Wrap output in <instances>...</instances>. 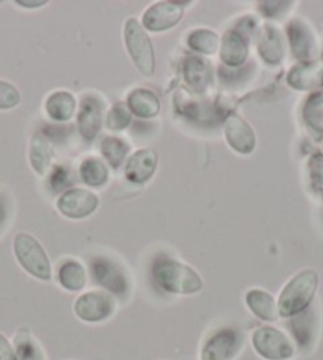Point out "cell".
I'll return each instance as SVG.
<instances>
[{
    "mask_svg": "<svg viewBox=\"0 0 323 360\" xmlns=\"http://www.w3.org/2000/svg\"><path fill=\"white\" fill-rule=\"evenodd\" d=\"M132 111L128 110L126 102H116L107 116V127L111 132H122L132 122Z\"/></svg>",
    "mask_w": 323,
    "mask_h": 360,
    "instance_id": "cell-29",
    "label": "cell"
},
{
    "mask_svg": "<svg viewBox=\"0 0 323 360\" xmlns=\"http://www.w3.org/2000/svg\"><path fill=\"white\" fill-rule=\"evenodd\" d=\"M127 107L132 115L141 120H152L160 113V101L154 91L136 88L127 96Z\"/></svg>",
    "mask_w": 323,
    "mask_h": 360,
    "instance_id": "cell-22",
    "label": "cell"
},
{
    "mask_svg": "<svg viewBox=\"0 0 323 360\" xmlns=\"http://www.w3.org/2000/svg\"><path fill=\"white\" fill-rule=\"evenodd\" d=\"M308 175L310 188L314 189L317 194L323 195V156L322 154H315L310 158L308 164Z\"/></svg>",
    "mask_w": 323,
    "mask_h": 360,
    "instance_id": "cell-30",
    "label": "cell"
},
{
    "mask_svg": "<svg viewBox=\"0 0 323 360\" xmlns=\"http://www.w3.org/2000/svg\"><path fill=\"white\" fill-rule=\"evenodd\" d=\"M291 54L300 62H315L319 48L314 30L303 20H291L287 26Z\"/></svg>",
    "mask_w": 323,
    "mask_h": 360,
    "instance_id": "cell-12",
    "label": "cell"
},
{
    "mask_svg": "<svg viewBox=\"0 0 323 360\" xmlns=\"http://www.w3.org/2000/svg\"><path fill=\"white\" fill-rule=\"evenodd\" d=\"M89 270L92 279L100 285V289L107 290L116 299H128L132 292V279L124 265L116 262L114 259L97 256L91 259Z\"/></svg>",
    "mask_w": 323,
    "mask_h": 360,
    "instance_id": "cell-4",
    "label": "cell"
},
{
    "mask_svg": "<svg viewBox=\"0 0 323 360\" xmlns=\"http://www.w3.org/2000/svg\"><path fill=\"white\" fill-rule=\"evenodd\" d=\"M287 83L296 91L320 88L323 86V68L317 62H300L290 68Z\"/></svg>",
    "mask_w": 323,
    "mask_h": 360,
    "instance_id": "cell-20",
    "label": "cell"
},
{
    "mask_svg": "<svg viewBox=\"0 0 323 360\" xmlns=\"http://www.w3.org/2000/svg\"><path fill=\"white\" fill-rule=\"evenodd\" d=\"M192 2H157L149 7L141 16V26L146 29V32H166L173 27H176L181 22L184 11Z\"/></svg>",
    "mask_w": 323,
    "mask_h": 360,
    "instance_id": "cell-9",
    "label": "cell"
},
{
    "mask_svg": "<svg viewBox=\"0 0 323 360\" xmlns=\"http://www.w3.org/2000/svg\"><path fill=\"white\" fill-rule=\"evenodd\" d=\"M130 151L128 143L119 139V136L108 135L100 141V153L102 156L107 160L108 165L113 167V169H119L124 164V160L127 159V154Z\"/></svg>",
    "mask_w": 323,
    "mask_h": 360,
    "instance_id": "cell-26",
    "label": "cell"
},
{
    "mask_svg": "<svg viewBox=\"0 0 323 360\" xmlns=\"http://www.w3.org/2000/svg\"><path fill=\"white\" fill-rule=\"evenodd\" d=\"M244 347V335L235 327H222L204 340L200 360H235Z\"/></svg>",
    "mask_w": 323,
    "mask_h": 360,
    "instance_id": "cell-8",
    "label": "cell"
},
{
    "mask_svg": "<svg viewBox=\"0 0 323 360\" xmlns=\"http://www.w3.org/2000/svg\"><path fill=\"white\" fill-rule=\"evenodd\" d=\"M18 5H21V7H27V8H39L43 7V5H46V2H26V0H20Z\"/></svg>",
    "mask_w": 323,
    "mask_h": 360,
    "instance_id": "cell-34",
    "label": "cell"
},
{
    "mask_svg": "<svg viewBox=\"0 0 323 360\" xmlns=\"http://www.w3.org/2000/svg\"><path fill=\"white\" fill-rule=\"evenodd\" d=\"M124 41L133 65L145 77H152L155 72V53L146 29L136 18H128L124 26Z\"/></svg>",
    "mask_w": 323,
    "mask_h": 360,
    "instance_id": "cell-5",
    "label": "cell"
},
{
    "mask_svg": "<svg viewBox=\"0 0 323 360\" xmlns=\"http://www.w3.org/2000/svg\"><path fill=\"white\" fill-rule=\"evenodd\" d=\"M223 134L228 146L241 156H249L256 151L257 136L253 129L239 115L230 113L223 121Z\"/></svg>",
    "mask_w": 323,
    "mask_h": 360,
    "instance_id": "cell-11",
    "label": "cell"
},
{
    "mask_svg": "<svg viewBox=\"0 0 323 360\" xmlns=\"http://www.w3.org/2000/svg\"><path fill=\"white\" fill-rule=\"evenodd\" d=\"M257 51L266 65L276 67L285 56V45L281 30L271 22L263 24L257 32Z\"/></svg>",
    "mask_w": 323,
    "mask_h": 360,
    "instance_id": "cell-15",
    "label": "cell"
},
{
    "mask_svg": "<svg viewBox=\"0 0 323 360\" xmlns=\"http://www.w3.org/2000/svg\"><path fill=\"white\" fill-rule=\"evenodd\" d=\"M21 94L13 84L0 79V110H11L20 105Z\"/></svg>",
    "mask_w": 323,
    "mask_h": 360,
    "instance_id": "cell-31",
    "label": "cell"
},
{
    "mask_svg": "<svg viewBox=\"0 0 323 360\" xmlns=\"http://www.w3.org/2000/svg\"><path fill=\"white\" fill-rule=\"evenodd\" d=\"M303 117L310 129L323 132V92L308 98L303 108Z\"/></svg>",
    "mask_w": 323,
    "mask_h": 360,
    "instance_id": "cell-28",
    "label": "cell"
},
{
    "mask_svg": "<svg viewBox=\"0 0 323 360\" xmlns=\"http://www.w3.org/2000/svg\"><path fill=\"white\" fill-rule=\"evenodd\" d=\"M78 130L86 141H92L98 135L103 122V103L97 97H84L78 110Z\"/></svg>",
    "mask_w": 323,
    "mask_h": 360,
    "instance_id": "cell-16",
    "label": "cell"
},
{
    "mask_svg": "<svg viewBox=\"0 0 323 360\" xmlns=\"http://www.w3.org/2000/svg\"><path fill=\"white\" fill-rule=\"evenodd\" d=\"M244 303L247 309L260 321L275 322L279 319L277 300L268 290L260 288L249 289L244 295Z\"/></svg>",
    "mask_w": 323,
    "mask_h": 360,
    "instance_id": "cell-19",
    "label": "cell"
},
{
    "mask_svg": "<svg viewBox=\"0 0 323 360\" xmlns=\"http://www.w3.org/2000/svg\"><path fill=\"white\" fill-rule=\"evenodd\" d=\"M157 153L151 148H143L127 159L126 167H124V175H126L128 183L145 186L147 181H151L155 170H157Z\"/></svg>",
    "mask_w": 323,
    "mask_h": 360,
    "instance_id": "cell-13",
    "label": "cell"
},
{
    "mask_svg": "<svg viewBox=\"0 0 323 360\" xmlns=\"http://www.w3.org/2000/svg\"><path fill=\"white\" fill-rule=\"evenodd\" d=\"M183 77L189 91L195 94H204L214 82L213 64L200 56H189L183 64Z\"/></svg>",
    "mask_w": 323,
    "mask_h": 360,
    "instance_id": "cell-14",
    "label": "cell"
},
{
    "mask_svg": "<svg viewBox=\"0 0 323 360\" xmlns=\"http://www.w3.org/2000/svg\"><path fill=\"white\" fill-rule=\"evenodd\" d=\"M45 111L54 122H67L77 113V98L68 91H55L46 98Z\"/></svg>",
    "mask_w": 323,
    "mask_h": 360,
    "instance_id": "cell-24",
    "label": "cell"
},
{
    "mask_svg": "<svg viewBox=\"0 0 323 360\" xmlns=\"http://www.w3.org/2000/svg\"><path fill=\"white\" fill-rule=\"evenodd\" d=\"M187 46L198 54L211 56L220 48V39L211 29H195L187 37Z\"/></svg>",
    "mask_w": 323,
    "mask_h": 360,
    "instance_id": "cell-27",
    "label": "cell"
},
{
    "mask_svg": "<svg viewBox=\"0 0 323 360\" xmlns=\"http://www.w3.org/2000/svg\"><path fill=\"white\" fill-rule=\"evenodd\" d=\"M317 289H319V275L312 269H304L291 276L281 289L277 297L279 318L291 319L312 305Z\"/></svg>",
    "mask_w": 323,
    "mask_h": 360,
    "instance_id": "cell-2",
    "label": "cell"
},
{
    "mask_svg": "<svg viewBox=\"0 0 323 360\" xmlns=\"http://www.w3.org/2000/svg\"><path fill=\"white\" fill-rule=\"evenodd\" d=\"M151 276L157 288L171 295H195L204 288L203 278L194 266L169 256L154 260Z\"/></svg>",
    "mask_w": 323,
    "mask_h": 360,
    "instance_id": "cell-1",
    "label": "cell"
},
{
    "mask_svg": "<svg viewBox=\"0 0 323 360\" xmlns=\"http://www.w3.org/2000/svg\"><path fill=\"white\" fill-rule=\"evenodd\" d=\"M0 360H20L13 345L4 333H0Z\"/></svg>",
    "mask_w": 323,
    "mask_h": 360,
    "instance_id": "cell-33",
    "label": "cell"
},
{
    "mask_svg": "<svg viewBox=\"0 0 323 360\" xmlns=\"http://www.w3.org/2000/svg\"><path fill=\"white\" fill-rule=\"evenodd\" d=\"M55 278L67 292H81L88 284V269L78 259H64L58 265Z\"/></svg>",
    "mask_w": 323,
    "mask_h": 360,
    "instance_id": "cell-18",
    "label": "cell"
},
{
    "mask_svg": "<svg viewBox=\"0 0 323 360\" xmlns=\"http://www.w3.org/2000/svg\"><path fill=\"white\" fill-rule=\"evenodd\" d=\"M79 175L89 188H103L110 179V170L102 159L88 158L79 165Z\"/></svg>",
    "mask_w": 323,
    "mask_h": 360,
    "instance_id": "cell-25",
    "label": "cell"
},
{
    "mask_svg": "<svg viewBox=\"0 0 323 360\" xmlns=\"http://www.w3.org/2000/svg\"><path fill=\"white\" fill-rule=\"evenodd\" d=\"M290 328L291 333H294L295 345L300 349H308V347L314 345L317 335V314L312 305L306 311L290 319Z\"/></svg>",
    "mask_w": 323,
    "mask_h": 360,
    "instance_id": "cell-23",
    "label": "cell"
},
{
    "mask_svg": "<svg viewBox=\"0 0 323 360\" xmlns=\"http://www.w3.org/2000/svg\"><path fill=\"white\" fill-rule=\"evenodd\" d=\"M117 299L103 289H92L79 294L73 303V313L86 324H102L114 316Z\"/></svg>",
    "mask_w": 323,
    "mask_h": 360,
    "instance_id": "cell-7",
    "label": "cell"
},
{
    "mask_svg": "<svg viewBox=\"0 0 323 360\" xmlns=\"http://www.w3.org/2000/svg\"><path fill=\"white\" fill-rule=\"evenodd\" d=\"M294 2H262L260 4V13L268 20H282L294 7Z\"/></svg>",
    "mask_w": 323,
    "mask_h": 360,
    "instance_id": "cell-32",
    "label": "cell"
},
{
    "mask_svg": "<svg viewBox=\"0 0 323 360\" xmlns=\"http://www.w3.org/2000/svg\"><path fill=\"white\" fill-rule=\"evenodd\" d=\"M252 349L263 360H291L296 345L287 333L272 326H262L252 332Z\"/></svg>",
    "mask_w": 323,
    "mask_h": 360,
    "instance_id": "cell-6",
    "label": "cell"
},
{
    "mask_svg": "<svg viewBox=\"0 0 323 360\" xmlns=\"http://www.w3.org/2000/svg\"><path fill=\"white\" fill-rule=\"evenodd\" d=\"M247 40L244 35H241L236 29L227 30L220 39V60L227 67H241L246 64L247 58H249V46H247Z\"/></svg>",
    "mask_w": 323,
    "mask_h": 360,
    "instance_id": "cell-17",
    "label": "cell"
},
{
    "mask_svg": "<svg viewBox=\"0 0 323 360\" xmlns=\"http://www.w3.org/2000/svg\"><path fill=\"white\" fill-rule=\"evenodd\" d=\"M98 205H100V200L92 191L72 188L65 191L64 194H60L58 202H55V208L68 219H84L92 213H95Z\"/></svg>",
    "mask_w": 323,
    "mask_h": 360,
    "instance_id": "cell-10",
    "label": "cell"
},
{
    "mask_svg": "<svg viewBox=\"0 0 323 360\" xmlns=\"http://www.w3.org/2000/svg\"><path fill=\"white\" fill-rule=\"evenodd\" d=\"M53 159L54 148L48 136L41 132L34 134L29 145V162L32 170L39 176H45L53 164Z\"/></svg>",
    "mask_w": 323,
    "mask_h": 360,
    "instance_id": "cell-21",
    "label": "cell"
},
{
    "mask_svg": "<svg viewBox=\"0 0 323 360\" xmlns=\"http://www.w3.org/2000/svg\"><path fill=\"white\" fill-rule=\"evenodd\" d=\"M13 254L21 269L39 281L53 279V266L45 248L30 233L20 232L13 240Z\"/></svg>",
    "mask_w": 323,
    "mask_h": 360,
    "instance_id": "cell-3",
    "label": "cell"
}]
</instances>
